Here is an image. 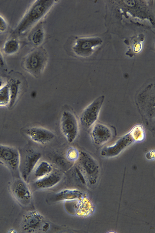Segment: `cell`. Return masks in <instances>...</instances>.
Masks as SVG:
<instances>
[{"instance_id": "2e32d148", "label": "cell", "mask_w": 155, "mask_h": 233, "mask_svg": "<svg viewBox=\"0 0 155 233\" xmlns=\"http://www.w3.org/2000/svg\"><path fill=\"white\" fill-rule=\"evenodd\" d=\"M53 171L52 166L49 162L45 160L39 161L34 169L28 182L30 179H32L33 181L42 178Z\"/></svg>"}, {"instance_id": "52a82bcc", "label": "cell", "mask_w": 155, "mask_h": 233, "mask_svg": "<svg viewBox=\"0 0 155 233\" xmlns=\"http://www.w3.org/2000/svg\"><path fill=\"white\" fill-rule=\"evenodd\" d=\"M104 98V95L98 97L83 110L79 118L80 123L83 127L88 129L95 123Z\"/></svg>"}, {"instance_id": "8fae6325", "label": "cell", "mask_w": 155, "mask_h": 233, "mask_svg": "<svg viewBox=\"0 0 155 233\" xmlns=\"http://www.w3.org/2000/svg\"><path fill=\"white\" fill-rule=\"evenodd\" d=\"M91 138L96 145H102L111 138L112 133L111 129L107 126L100 123H95L90 133Z\"/></svg>"}, {"instance_id": "44dd1931", "label": "cell", "mask_w": 155, "mask_h": 233, "mask_svg": "<svg viewBox=\"0 0 155 233\" xmlns=\"http://www.w3.org/2000/svg\"><path fill=\"white\" fill-rule=\"evenodd\" d=\"M10 101L9 83H8L0 88V106L9 105Z\"/></svg>"}, {"instance_id": "7c38bea8", "label": "cell", "mask_w": 155, "mask_h": 233, "mask_svg": "<svg viewBox=\"0 0 155 233\" xmlns=\"http://www.w3.org/2000/svg\"><path fill=\"white\" fill-rule=\"evenodd\" d=\"M84 195L78 189H65L49 196L46 201L49 204H54L61 201L78 199Z\"/></svg>"}, {"instance_id": "d4e9b609", "label": "cell", "mask_w": 155, "mask_h": 233, "mask_svg": "<svg viewBox=\"0 0 155 233\" xmlns=\"http://www.w3.org/2000/svg\"><path fill=\"white\" fill-rule=\"evenodd\" d=\"M146 158L148 160H154L155 159V150H152L147 153L146 154Z\"/></svg>"}, {"instance_id": "5bb4252c", "label": "cell", "mask_w": 155, "mask_h": 233, "mask_svg": "<svg viewBox=\"0 0 155 233\" xmlns=\"http://www.w3.org/2000/svg\"><path fill=\"white\" fill-rule=\"evenodd\" d=\"M41 154L35 152L28 155L24 161L20 164L19 171L21 177L27 183L35 167L40 161Z\"/></svg>"}, {"instance_id": "4fadbf2b", "label": "cell", "mask_w": 155, "mask_h": 233, "mask_svg": "<svg viewBox=\"0 0 155 233\" xmlns=\"http://www.w3.org/2000/svg\"><path fill=\"white\" fill-rule=\"evenodd\" d=\"M77 165L84 175L86 180L91 177L96 172L97 168L96 161L94 158L84 151L80 152Z\"/></svg>"}, {"instance_id": "9c48e42d", "label": "cell", "mask_w": 155, "mask_h": 233, "mask_svg": "<svg viewBox=\"0 0 155 233\" xmlns=\"http://www.w3.org/2000/svg\"><path fill=\"white\" fill-rule=\"evenodd\" d=\"M65 209L69 213L80 217L89 215L93 210L91 202L85 195L78 199L65 201Z\"/></svg>"}, {"instance_id": "ac0fdd59", "label": "cell", "mask_w": 155, "mask_h": 233, "mask_svg": "<svg viewBox=\"0 0 155 233\" xmlns=\"http://www.w3.org/2000/svg\"><path fill=\"white\" fill-rule=\"evenodd\" d=\"M20 45L17 39L10 38L7 40L3 45L2 50L6 55H10L17 52L20 49Z\"/></svg>"}, {"instance_id": "e0dca14e", "label": "cell", "mask_w": 155, "mask_h": 233, "mask_svg": "<svg viewBox=\"0 0 155 233\" xmlns=\"http://www.w3.org/2000/svg\"><path fill=\"white\" fill-rule=\"evenodd\" d=\"M45 38V30L41 25H38L35 27L31 32L28 37L31 43L36 48L40 47Z\"/></svg>"}, {"instance_id": "7a4b0ae2", "label": "cell", "mask_w": 155, "mask_h": 233, "mask_svg": "<svg viewBox=\"0 0 155 233\" xmlns=\"http://www.w3.org/2000/svg\"><path fill=\"white\" fill-rule=\"evenodd\" d=\"M48 59L46 50L41 47L30 51L24 58L22 66L30 75L35 78L40 77L44 73Z\"/></svg>"}, {"instance_id": "cb8c5ba5", "label": "cell", "mask_w": 155, "mask_h": 233, "mask_svg": "<svg viewBox=\"0 0 155 233\" xmlns=\"http://www.w3.org/2000/svg\"><path fill=\"white\" fill-rule=\"evenodd\" d=\"M8 29V24L5 18L0 15V33H4Z\"/></svg>"}, {"instance_id": "6da1fadb", "label": "cell", "mask_w": 155, "mask_h": 233, "mask_svg": "<svg viewBox=\"0 0 155 233\" xmlns=\"http://www.w3.org/2000/svg\"><path fill=\"white\" fill-rule=\"evenodd\" d=\"M56 2L52 0L35 1L18 24L14 33L19 35L28 31L45 16Z\"/></svg>"}, {"instance_id": "9a60e30c", "label": "cell", "mask_w": 155, "mask_h": 233, "mask_svg": "<svg viewBox=\"0 0 155 233\" xmlns=\"http://www.w3.org/2000/svg\"><path fill=\"white\" fill-rule=\"evenodd\" d=\"M62 177V175L60 173L53 171L47 176L33 181L32 186L35 190L50 188L58 184Z\"/></svg>"}, {"instance_id": "30bf717a", "label": "cell", "mask_w": 155, "mask_h": 233, "mask_svg": "<svg viewBox=\"0 0 155 233\" xmlns=\"http://www.w3.org/2000/svg\"><path fill=\"white\" fill-rule=\"evenodd\" d=\"M25 134L34 142L41 145H45L55 138L54 133L51 131L40 127H32L26 129Z\"/></svg>"}, {"instance_id": "ba28073f", "label": "cell", "mask_w": 155, "mask_h": 233, "mask_svg": "<svg viewBox=\"0 0 155 233\" xmlns=\"http://www.w3.org/2000/svg\"><path fill=\"white\" fill-rule=\"evenodd\" d=\"M134 141L130 132L119 138L113 144L104 147L100 151V154L105 158H112L117 156Z\"/></svg>"}, {"instance_id": "277c9868", "label": "cell", "mask_w": 155, "mask_h": 233, "mask_svg": "<svg viewBox=\"0 0 155 233\" xmlns=\"http://www.w3.org/2000/svg\"><path fill=\"white\" fill-rule=\"evenodd\" d=\"M9 187L12 196L19 205L23 207L31 205L32 193L27 183L21 177L15 178L10 183Z\"/></svg>"}, {"instance_id": "8992f818", "label": "cell", "mask_w": 155, "mask_h": 233, "mask_svg": "<svg viewBox=\"0 0 155 233\" xmlns=\"http://www.w3.org/2000/svg\"><path fill=\"white\" fill-rule=\"evenodd\" d=\"M46 222L44 216L38 211L32 210L23 216L20 224L21 231L25 233L42 232V228Z\"/></svg>"}, {"instance_id": "d6986e66", "label": "cell", "mask_w": 155, "mask_h": 233, "mask_svg": "<svg viewBox=\"0 0 155 233\" xmlns=\"http://www.w3.org/2000/svg\"><path fill=\"white\" fill-rule=\"evenodd\" d=\"M9 83L10 101L9 105L12 106L16 102L19 94L20 82L18 80H11Z\"/></svg>"}, {"instance_id": "83f0119b", "label": "cell", "mask_w": 155, "mask_h": 233, "mask_svg": "<svg viewBox=\"0 0 155 233\" xmlns=\"http://www.w3.org/2000/svg\"><path fill=\"white\" fill-rule=\"evenodd\" d=\"M17 232L15 229H10L8 231V232L10 233H17Z\"/></svg>"}, {"instance_id": "3957f363", "label": "cell", "mask_w": 155, "mask_h": 233, "mask_svg": "<svg viewBox=\"0 0 155 233\" xmlns=\"http://www.w3.org/2000/svg\"><path fill=\"white\" fill-rule=\"evenodd\" d=\"M21 161L20 154L16 148L0 144V163L11 171L15 178L21 177L19 171Z\"/></svg>"}, {"instance_id": "5b68a950", "label": "cell", "mask_w": 155, "mask_h": 233, "mask_svg": "<svg viewBox=\"0 0 155 233\" xmlns=\"http://www.w3.org/2000/svg\"><path fill=\"white\" fill-rule=\"evenodd\" d=\"M61 131L67 141L73 142L79 133L78 122L74 115L68 110L64 111L61 113L60 120Z\"/></svg>"}, {"instance_id": "7402d4cb", "label": "cell", "mask_w": 155, "mask_h": 233, "mask_svg": "<svg viewBox=\"0 0 155 233\" xmlns=\"http://www.w3.org/2000/svg\"><path fill=\"white\" fill-rule=\"evenodd\" d=\"M80 152L75 148L71 147L66 151V157L70 161L73 162L78 160L79 158Z\"/></svg>"}, {"instance_id": "4316f807", "label": "cell", "mask_w": 155, "mask_h": 233, "mask_svg": "<svg viewBox=\"0 0 155 233\" xmlns=\"http://www.w3.org/2000/svg\"><path fill=\"white\" fill-rule=\"evenodd\" d=\"M5 84L2 79L0 77V88Z\"/></svg>"}, {"instance_id": "484cf974", "label": "cell", "mask_w": 155, "mask_h": 233, "mask_svg": "<svg viewBox=\"0 0 155 233\" xmlns=\"http://www.w3.org/2000/svg\"><path fill=\"white\" fill-rule=\"evenodd\" d=\"M5 62L2 53L0 50V68H2L4 66Z\"/></svg>"}, {"instance_id": "603a6c76", "label": "cell", "mask_w": 155, "mask_h": 233, "mask_svg": "<svg viewBox=\"0 0 155 233\" xmlns=\"http://www.w3.org/2000/svg\"><path fill=\"white\" fill-rule=\"evenodd\" d=\"M73 173L74 177L78 182L82 184L85 183L86 180L85 177L82 171L77 165L74 168Z\"/></svg>"}, {"instance_id": "ffe728a7", "label": "cell", "mask_w": 155, "mask_h": 233, "mask_svg": "<svg viewBox=\"0 0 155 233\" xmlns=\"http://www.w3.org/2000/svg\"><path fill=\"white\" fill-rule=\"evenodd\" d=\"M130 132L134 142H142L145 139L144 131L143 127L140 125L134 126Z\"/></svg>"}]
</instances>
